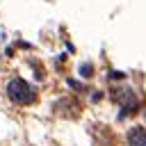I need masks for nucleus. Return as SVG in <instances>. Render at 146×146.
Here are the masks:
<instances>
[{
    "label": "nucleus",
    "instance_id": "obj_3",
    "mask_svg": "<svg viewBox=\"0 0 146 146\" xmlns=\"http://www.w3.org/2000/svg\"><path fill=\"white\" fill-rule=\"evenodd\" d=\"M82 75H91V66H89V64L82 66Z\"/></svg>",
    "mask_w": 146,
    "mask_h": 146
},
{
    "label": "nucleus",
    "instance_id": "obj_1",
    "mask_svg": "<svg viewBox=\"0 0 146 146\" xmlns=\"http://www.w3.org/2000/svg\"><path fill=\"white\" fill-rule=\"evenodd\" d=\"M7 94H9V98H11L14 103H18V105H30V103L34 100V91H32V87H30L25 80H21V78H16V80L9 82Z\"/></svg>",
    "mask_w": 146,
    "mask_h": 146
},
{
    "label": "nucleus",
    "instance_id": "obj_2",
    "mask_svg": "<svg viewBox=\"0 0 146 146\" xmlns=\"http://www.w3.org/2000/svg\"><path fill=\"white\" fill-rule=\"evenodd\" d=\"M130 146H146V128H132L128 135Z\"/></svg>",
    "mask_w": 146,
    "mask_h": 146
}]
</instances>
